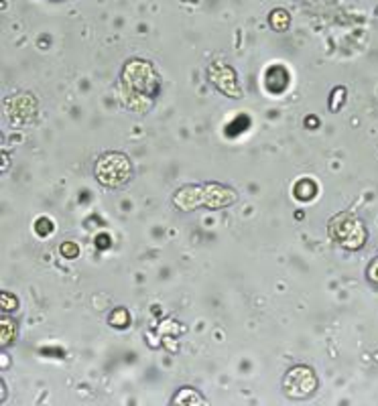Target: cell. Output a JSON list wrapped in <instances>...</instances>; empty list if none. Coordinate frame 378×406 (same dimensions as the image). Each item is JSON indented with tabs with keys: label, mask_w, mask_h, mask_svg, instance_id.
Returning <instances> with one entry per match:
<instances>
[{
	"label": "cell",
	"mask_w": 378,
	"mask_h": 406,
	"mask_svg": "<svg viewBox=\"0 0 378 406\" xmlns=\"http://www.w3.org/2000/svg\"><path fill=\"white\" fill-rule=\"evenodd\" d=\"M344 94H346L344 87H336V90H334V100L329 102V108H331L334 112H336V110H340L342 100H344V98H340V96H344Z\"/></svg>",
	"instance_id": "19"
},
{
	"label": "cell",
	"mask_w": 378,
	"mask_h": 406,
	"mask_svg": "<svg viewBox=\"0 0 378 406\" xmlns=\"http://www.w3.org/2000/svg\"><path fill=\"white\" fill-rule=\"evenodd\" d=\"M4 112L13 124H27V122H33L37 116L39 104L31 94H18L4 102Z\"/></svg>",
	"instance_id": "5"
},
{
	"label": "cell",
	"mask_w": 378,
	"mask_h": 406,
	"mask_svg": "<svg viewBox=\"0 0 378 406\" xmlns=\"http://www.w3.org/2000/svg\"><path fill=\"white\" fill-rule=\"evenodd\" d=\"M0 384H2V398H0V402H4V398H6V384H4V380Z\"/></svg>",
	"instance_id": "21"
},
{
	"label": "cell",
	"mask_w": 378,
	"mask_h": 406,
	"mask_svg": "<svg viewBox=\"0 0 378 406\" xmlns=\"http://www.w3.org/2000/svg\"><path fill=\"white\" fill-rule=\"evenodd\" d=\"M209 80H212V84L216 85L226 96H230V98H240L242 96L240 85L236 82L234 69L226 68L222 63H214V66L209 68Z\"/></svg>",
	"instance_id": "7"
},
{
	"label": "cell",
	"mask_w": 378,
	"mask_h": 406,
	"mask_svg": "<svg viewBox=\"0 0 378 406\" xmlns=\"http://www.w3.org/2000/svg\"><path fill=\"white\" fill-rule=\"evenodd\" d=\"M366 276H368V281H370L372 285H377L378 287V258H374V260L368 264V269H366Z\"/></svg>",
	"instance_id": "18"
},
{
	"label": "cell",
	"mask_w": 378,
	"mask_h": 406,
	"mask_svg": "<svg viewBox=\"0 0 378 406\" xmlns=\"http://www.w3.org/2000/svg\"><path fill=\"white\" fill-rule=\"evenodd\" d=\"M159 75L149 61L130 59L122 69V87L128 94H140L145 100L153 104V98L159 94Z\"/></svg>",
	"instance_id": "2"
},
{
	"label": "cell",
	"mask_w": 378,
	"mask_h": 406,
	"mask_svg": "<svg viewBox=\"0 0 378 406\" xmlns=\"http://www.w3.org/2000/svg\"><path fill=\"white\" fill-rule=\"evenodd\" d=\"M135 175V167L130 159L121 151H106L96 159L94 165V177L102 187L108 189H121L130 183Z\"/></svg>",
	"instance_id": "1"
},
{
	"label": "cell",
	"mask_w": 378,
	"mask_h": 406,
	"mask_svg": "<svg viewBox=\"0 0 378 406\" xmlns=\"http://www.w3.org/2000/svg\"><path fill=\"white\" fill-rule=\"evenodd\" d=\"M108 325L114 329H126L130 325V313L124 307H116L110 315H108Z\"/></svg>",
	"instance_id": "13"
},
{
	"label": "cell",
	"mask_w": 378,
	"mask_h": 406,
	"mask_svg": "<svg viewBox=\"0 0 378 406\" xmlns=\"http://www.w3.org/2000/svg\"><path fill=\"white\" fill-rule=\"evenodd\" d=\"M289 85V73L283 66H273V68L267 69L264 73V87L271 92V94H283Z\"/></svg>",
	"instance_id": "9"
},
{
	"label": "cell",
	"mask_w": 378,
	"mask_h": 406,
	"mask_svg": "<svg viewBox=\"0 0 378 406\" xmlns=\"http://www.w3.org/2000/svg\"><path fill=\"white\" fill-rule=\"evenodd\" d=\"M6 357H8V355L2 354V368H4V366H8V359H6Z\"/></svg>",
	"instance_id": "22"
},
{
	"label": "cell",
	"mask_w": 378,
	"mask_h": 406,
	"mask_svg": "<svg viewBox=\"0 0 378 406\" xmlns=\"http://www.w3.org/2000/svg\"><path fill=\"white\" fill-rule=\"evenodd\" d=\"M293 193H295V197L297 199H301V202H310L313 199L315 195H317V185L311 181V179H301V181H297L295 187H293Z\"/></svg>",
	"instance_id": "11"
},
{
	"label": "cell",
	"mask_w": 378,
	"mask_h": 406,
	"mask_svg": "<svg viewBox=\"0 0 378 406\" xmlns=\"http://www.w3.org/2000/svg\"><path fill=\"white\" fill-rule=\"evenodd\" d=\"M305 126H307V128H317V126H319V120L315 118V116H307V118H305Z\"/></svg>",
	"instance_id": "20"
},
{
	"label": "cell",
	"mask_w": 378,
	"mask_h": 406,
	"mask_svg": "<svg viewBox=\"0 0 378 406\" xmlns=\"http://www.w3.org/2000/svg\"><path fill=\"white\" fill-rule=\"evenodd\" d=\"M327 234L336 244H340L342 248H348V250H360L368 238L362 220L352 211L334 216L327 223Z\"/></svg>",
	"instance_id": "3"
},
{
	"label": "cell",
	"mask_w": 378,
	"mask_h": 406,
	"mask_svg": "<svg viewBox=\"0 0 378 406\" xmlns=\"http://www.w3.org/2000/svg\"><path fill=\"white\" fill-rule=\"evenodd\" d=\"M0 325H2V327H0V343H2V347L15 343V338H17V323L13 321L11 317H4V315H2Z\"/></svg>",
	"instance_id": "12"
},
{
	"label": "cell",
	"mask_w": 378,
	"mask_h": 406,
	"mask_svg": "<svg viewBox=\"0 0 378 406\" xmlns=\"http://www.w3.org/2000/svg\"><path fill=\"white\" fill-rule=\"evenodd\" d=\"M59 254H61L63 258H68V260H75V258L80 256V246H78L75 242H63V244L59 246Z\"/></svg>",
	"instance_id": "17"
},
{
	"label": "cell",
	"mask_w": 378,
	"mask_h": 406,
	"mask_svg": "<svg viewBox=\"0 0 378 406\" xmlns=\"http://www.w3.org/2000/svg\"><path fill=\"white\" fill-rule=\"evenodd\" d=\"M317 390V376L313 368L299 364L287 370L283 378V392L291 400H307Z\"/></svg>",
	"instance_id": "4"
},
{
	"label": "cell",
	"mask_w": 378,
	"mask_h": 406,
	"mask_svg": "<svg viewBox=\"0 0 378 406\" xmlns=\"http://www.w3.org/2000/svg\"><path fill=\"white\" fill-rule=\"evenodd\" d=\"M238 193L222 183H204L202 185V205L209 209H220L236 203Z\"/></svg>",
	"instance_id": "6"
},
{
	"label": "cell",
	"mask_w": 378,
	"mask_h": 406,
	"mask_svg": "<svg viewBox=\"0 0 378 406\" xmlns=\"http://www.w3.org/2000/svg\"><path fill=\"white\" fill-rule=\"evenodd\" d=\"M171 402L173 405H207L206 398L197 390L189 388V386L177 390V394L173 396Z\"/></svg>",
	"instance_id": "10"
},
{
	"label": "cell",
	"mask_w": 378,
	"mask_h": 406,
	"mask_svg": "<svg viewBox=\"0 0 378 406\" xmlns=\"http://www.w3.org/2000/svg\"><path fill=\"white\" fill-rule=\"evenodd\" d=\"M269 23H271V27H273L275 31H287L289 25H291V17H289L287 11L275 8V11L271 13V17H269Z\"/></svg>",
	"instance_id": "14"
},
{
	"label": "cell",
	"mask_w": 378,
	"mask_h": 406,
	"mask_svg": "<svg viewBox=\"0 0 378 406\" xmlns=\"http://www.w3.org/2000/svg\"><path fill=\"white\" fill-rule=\"evenodd\" d=\"M173 205L179 211H195L202 207V185H185L175 191Z\"/></svg>",
	"instance_id": "8"
},
{
	"label": "cell",
	"mask_w": 378,
	"mask_h": 406,
	"mask_svg": "<svg viewBox=\"0 0 378 406\" xmlns=\"http://www.w3.org/2000/svg\"><path fill=\"white\" fill-rule=\"evenodd\" d=\"M53 232H55V221L49 220V218H39V220H35V234L41 238H47L51 236Z\"/></svg>",
	"instance_id": "15"
},
{
	"label": "cell",
	"mask_w": 378,
	"mask_h": 406,
	"mask_svg": "<svg viewBox=\"0 0 378 406\" xmlns=\"http://www.w3.org/2000/svg\"><path fill=\"white\" fill-rule=\"evenodd\" d=\"M0 304H2V313H13V311H17L18 309L17 295H13V293H8V290H2Z\"/></svg>",
	"instance_id": "16"
}]
</instances>
